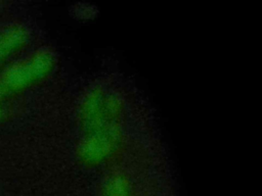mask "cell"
<instances>
[{
    "label": "cell",
    "instance_id": "7a4b0ae2",
    "mask_svg": "<svg viewBox=\"0 0 262 196\" xmlns=\"http://www.w3.org/2000/svg\"><path fill=\"white\" fill-rule=\"evenodd\" d=\"M29 78V71L25 66H15L6 72L4 84L6 86L17 88L21 86Z\"/></svg>",
    "mask_w": 262,
    "mask_h": 196
},
{
    "label": "cell",
    "instance_id": "6da1fadb",
    "mask_svg": "<svg viewBox=\"0 0 262 196\" xmlns=\"http://www.w3.org/2000/svg\"><path fill=\"white\" fill-rule=\"evenodd\" d=\"M23 40L20 30H10L0 37V59L5 58L16 48Z\"/></svg>",
    "mask_w": 262,
    "mask_h": 196
},
{
    "label": "cell",
    "instance_id": "3957f363",
    "mask_svg": "<svg viewBox=\"0 0 262 196\" xmlns=\"http://www.w3.org/2000/svg\"><path fill=\"white\" fill-rule=\"evenodd\" d=\"M0 114H1V110H0Z\"/></svg>",
    "mask_w": 262,
    "mask_h": 196
}]
</instances>
